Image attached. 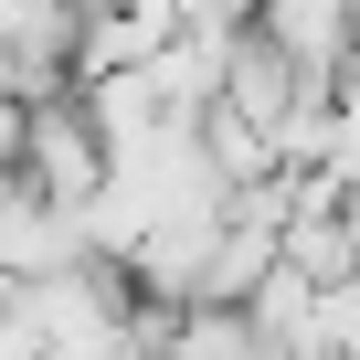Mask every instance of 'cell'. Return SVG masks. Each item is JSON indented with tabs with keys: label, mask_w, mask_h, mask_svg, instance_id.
Here are the masks:
<instances>
[{
	"label": "cell",
	"mask_w": 360,
	"mask_h": 360,
	"mask_svg": "<svg viewBox=\"0 0 360 360\" xmlns=\"http://www.w3.org/2000/svg\"><path fill=\"white\" fill-rule=\"evenodd\" d=\"M255 32H265V43H276V53L307 75V85H328V96H339V64L360 53L339 0H255Z\"/></svg>",
	"instance_id": "6da1fadb"
}]
</instances>
